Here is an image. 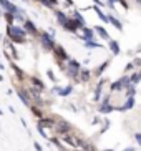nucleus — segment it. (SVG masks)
Listing matches in <instances>:
<instances>
[{
    "label": "nucleus",
    "mask_w": 141,
    "mask_h": 151,
    "mask_svg": "<svg viewBox=\"0 0 141 151\" xmlns=\"http://www.w3.org/2000/svg\"><path fill=\"white\" fill-rule=\"evenodd\" d=\"M136 95V85H129L126 90V96H135Z\"/></svg>",
    "instance_id": "obj_30"
},
{
    "label": "nucleus",
    "mask_w": 141,
    "mask_h": 151,
    "mask_svg": "<svg viewBox=\"0 0 141 151\" xmlns=\"http://www.w3.org/2000/svg\"><path fill=\"white\" fill-rule=\"evenodd\" d=\"M140 5H141V0H140Z\"/></svg>",
    "instance_id": "obj_49"
},
{
    "label": "nucleus",
    "mask_w": 141,
    "mask_h": 151,
    "mask_svg": "<svg viewBox=\"0 0 141 151\" xmlns=\"http://www.w3.org/2000/svg\"><path fill=\"white\" fill-rule=\"evenodd\" d=\"M138 73H140V76H141V70H140V71H138Z\"/></svg>",
    "instance_id": "obj_47"
},
{
    "label": "nucleus",
    "mask_w": 141,
    "mask_h": 151,
    "mask_svg": "<svg viewBox=\"0 0 141 151\" xmlns=\"http://www.w3.org/2000/svg\"><path fill=\"white\" fill-rule=\"evenodd\" d=\"M135 65H138V67H141V58H136V60H135Z\"/></svg>",
    "instance_id": "obj_41"
},
{
    "label": "nucleus",
    "mask_w": 141,
    "mask_h": 151,
    "mask_svg": "<svg viewBox=\"0 0 141 151\" xmlns=\"http://www.w3.org/2000/svg\"><path fill=\"white\" fill-rule=\"evenodd\" d=\"M0 131H2V129H0Z\"/></svg>",
    "instance_id": "obj_52"
},
{
    "label": "nucleus",
    "mask_w": 141,
    "mask_h": 151,
    "mask_svg": "<svg viewBox=\"0 0 141 151\" xmlns=\"http://www.w3.org/2000/svg\"><path fill=\"white\" fill-rule=\"evenodd\" d=\"M40 40H42V45H43L45 50H53L55 48V42H53V37L48 35L47 32H42V35H40Z\"/></svg>",
    "instance_id": "obj_7"
},
{
    "label": "nucleus",
    "mask_w": 141,
    "mask_h": 151,
    "mask_svg": "<svg viewBox=\"0 0 141 151\" xmlns=\"http://www.w3.org/2000/svg\"><path fill=\"white\" fill-rule=\"evenodd\" d=\"M25 30L28 32V33H32V35H35V33H37V27H35V23L30 22V20H25Z\"/></svg>",
    "instance_id": "obj_23"
},
{
    "label": "nucleus",
    "mask_w": 141,
    "mask_h": 151,
    "mask_svg": "<svg viewBox=\"0 0 141 151\" xmlns=\"http://www.w3.org/2000/svg\"><path fill=\"white\" fill-rule=\"evenodd\" d=\"M73 18H75V20L80 23V25H81V27H85V18L81 17V14H80V12H76V10H75V12H73Z\"/></svg>",
    "instance_id": "obj_27"
},
{
    "label": "nucleus",
    "mask_w": 141,
    "mask_h": 151,
    "mask_svg": "<svg viewBox=\"0 0 141 151\" xmlns=\"http://www.w3.org/2000/svg\"><path fill=\"white\" fill-rule=\"evenodd\" d=\"M81 33H83V38L85 42L86 40H93V37H95V30H91V28H86V27H81Z\"/></svg>",
    "instance_id": "obj_16"
},
{
    "label": "nucleus",
    "mask_w": 141,
    "mask_h": 151,
    "mask_svg": "<svg viewBox=\"0 0 141 151\" xmlns=\"http://www.w3.org/2000/svg\"><path fill=\"white\" fill-rule=\"evenodd\" d=\"M0 81H2V75H0Z\"/></svg>",
    "instance_id": "obj_48"
},
{
    "label": "nucleus",
    "mask_w": 141,
    "mask_h": 151,
    "mask_svg": "<svg viewBox=\"0 0 141 151\" xmlns=\"http://www.w3.org/2000/svg\"><path fill=\"white\" fill-rule=\"evenodd\" d=\"M105 151H115V150H113V148H110V150H105Z\"/></svg>",
    "instance_id": "obj_46"
},
{
    "label": "nucleus",
    "mask_w": 141,
    "mask_h": 151,
    "mask_svg": "<svg viewBox=\"0 0 141 151\" xmlns=\"http://www.w3.org/2000/svg\"><path fill=\"white\" fill-rule=\"evenodd\" d=\"M71 86L70 85H68V86H65V88H60V91H58V95H60V96H68V95L71 93Z\"/></svg>",
    "instance_id": "obj_28"
},
{
    "label": "nucleus",
    "mask_w": 141,
    "mask_h": 151,
    "mask_svg": "<svg viewBox=\"0 0 141 151\" xmlns=\"http://www.w3.org/2000/svg\"><path fill=\"white\" fill-rule=\"evenodd\" d=\"M80 70H81V65H80L76 60H68V68H66V75L70 76L71 80H78L80 76Z\"/></svg>",
    "instance_id": "obj_2"
},
{
    "label": "nucleus",
    "mask_w": 141,
    "mask_h": 151,
    "mask_svg": "<svg viewBox=\"0 0 141 151\" xmlns=\"http://www.w3.org/2000/svg\"><path fill=\"white\" fill-rule=\"evenodd\" d=\"M85 47H86V48H100L101 45H100V43H95L93 40H86V42H85Z\"/></svg>",
    "instance_id": "obj_31"
},
{
    "label": "nucleus",
    "mask_w": 141,
    "mask_h": 151,
    "mask_svg": "<svg viewBox=\"0 0 141 151\" xmlns=\"http://www.w3.org/2000/svg\"><path fill=\"white\" fill-rule=\"evenodd\" d=\"M106 81H108V80H105V78H101V80L98 81L96 88H95V101H100V96H101V88H103V85H105Z\"/></svg>",
    "instance_id": "obj_15"
},
{
    "label": "nucleus",
    "mask_w": 141,
    "mask_h": 151,
    "mask_svg": "<svg viewBox=\"0 0 141 151\" xmlns=\"http://www.w3.org/2000/svg\"><path fill=\"white\" fill-rule=\"evenodd\" d=\"M93 2H95V5H98V7H100V5H103L101 0H93Z\"/></svg>",
    "instance_id": "obj_42"
},
{
    "label": "nucleus",
    "mask_w": 141,
    "mask_h": 151,
    "mask_svg": "<svg viewBox=\"0 0 141 151\" xmlns=\"http://www.w3.org/2000/svg\"><path fill=\"white\" fill-rule=\"evenodd\" d=\"M35 150H37V151H42V146H40V143H37V141H35Z\"/></svg>",
    "instance_id": "obj_40"
},
{
    "label": "nucleus",
    "mask_w": 141,
    "mask_h": 151,
    "mask_svg": "<svg viewBox=\"0 0 141 151\" xmlns=\"http://www.w3.org/2000/svg\"><path fill=\"white\" fill-rule=\"evenodd\" d=\"M133 106H135V96H128V100H126L123 106H116V111H128Z\"/></svg>",
    "instance_id": "obj_11"
},
{
    "label": "nucleus",
    "mask_w": 141,
    "mask_h": 151,
    "mask_svg": "<svg viewBox=\"0 0 141 151\" xmlns=\"http://www.w3.org/2000/svg\"><path fill=\"white\" fill-rule=\"evenodd\" d=\"M108 17H110V23H111V25H113V27L116 28V30H119V32L123 30V23L119 22L118 18H116V17H113V15H108Z\"/></svg>",
    "instance_id": "obj_20"
},
{
    "label": "nucleus",
    "mask_w": 141,
    "mask_h": 151,
    "mask_svg": "<svg viewBox=\"0 0 141 151\" xmlns=\"http://www.w3.org/2000/svg\"><path fill=\"white\" fill-rule=\"evenodd\" d=\"M113 110H116V106H113V105H110V103H105V105H101V106L98 108L100 113H111Z\"/></svg>",
    "instance_id": "obj_24"
},
{
    "label": "nucleus",
    "mask_w": 141,
    "mask_h": 151,
    "mask_svg": "<svg viewBox=\"0 0 141 151\" xmlns=\"http://www.w3.org/2000/svg\"><path fill=\"white\" fill-rule=\"evenodd\" d=\"M7 35H9V38L13 43H25L27 42V33H25L23 28L9 25V27H7Z\"/></svg>",
    "instance_id": "obj_1"
},
{
    "label": "nucleus",
    "mask_w": 141,
    "mask_h": 151,
    "mask_svg": "<svg viewBox=\"0 0 141 151\" xmlns=\"http://www.w3.org/2000/svg\"><path fill=\"white\" fill-rule=\"evenodd\" d=\"M53 53H55V57H57L58 60H62V62H68V60H70V57H68V53H66V50L63 48L62 45H55Z\"/></svg>",
    "instance_id": "obj_9"
},
{
    "label": "nucleus",
    "mask_w": 141,
    "mask_h": 151,
    "mask_svg": "<svg viewBox=\"0 0 141 151\" xmlns=\"http://www.w3.org/2000/svg\"><path fill=\"white\" fill-rule=\"evenodd\" d=\"M37 126H42V128H55V121L52 118H40Z\"/></svg>",
    "instance_id": "obj_10"
},
{
    "label": "nucleus",
    "mask_w": 141,
    "mask_h": 151,
    "mask_svg": "<svg viewBox=\"0 0 141 151\" xmlns=\"http://www.w3.org/2000/svg\"><path fill=\"white\" fill-rule=\"evenodd\" d=\"M118 2H119L121 5H123V9H124V10H128V9H129V5L126 4V0H118Z\"/></svg>",
    "instance_id": "obj_36"
},
{
    "label": "nucleus",
    "mask_w": 141,
    "mask_h": 151,
    "mask_svg": "<svg viewBox=\"0 0 141 151\" xmlns=\"http://www.w3.org/2000/svg\"><path fill=\"white\" fill-rule=\"evenodd\" d=\"M108 48L111 50V53H113V55H119V53H121L119 43L116 40H108Z\"/></svg>",
    "instance_id": "obj_13"
},
{
    "label": "nucleus",
    "mask_w": 141,
    "mask_h": 151,
    "mask_svg": "<svg viewBox=\"0 0 141 151\" xmlns=\"http://www.w3.org/2000/svg\"><path fill=\"white\" fill-rule=\"evenodd\" d=\"M129 78H131V83H133V85H136V83H140V81H141L140 73H133V75L129 76Z\"/></svg>",
    "instance_id": "obj_32"
},
{
    "label": "nucleus",
    "mask_w": 141,
    "mask_h": 151,
    "mask_svg": "<svg viewBox=\"0 0 141 151\" xmlns=\"http://www.w3.org/2000/svg\"><path fill=\"white\" fill-rule=\"evenodd\" d=\"M131 83V78L129 76H121L119 80H116L115 83H111V90L113 91H118V90H128V86Z\"/></svg>",
    "instance_id": "obj_6"
},
{
    "label": "nucleus",
    "mask_w": 141,
    "mask_h": 151,
    "mask_svg": "<svg viewBox=\"0 0 141 151\" xmlns=\"http://www.w3.org/2000/svg\"><path fill=\"white\" fill-rule=\"evenodd\" d=\"M63 28H65L66 32H71V33H76V32H78L80 28H81V25H80V23L76 22L75 18L71 17V18H68V20H66V23L63 25Z\"/></svg>",
    "instance_id": "obj_8"
},
{
    "label": "nucleus",
    "mask_w": 141,
    "mask_h": 151,
    "mask_svg": "<svg viewBox=\"0 0 141 151\" xmlns=\"http://www.w3.org/2000/svg\"><path fill=\"white\" fill-rule=\"evenodd\" d=\"M75 151H80V150H75Z\"/></svg>",
    "instance_id": "obj_50"
},
{
    "label": "nucleus",
    "mask_w": 141,
    "mask_h": 151,
    "mask_svg": "<svg viewBox=\"0 0 141 151\" xmlns=\"http://www.w3.org/2000/svg\"><path fill=\"white\" fill-rule=\"evenodd\" d=\"M0 7H2V9H5L7 12L15 14V17H17V18H20V17L23 18V10H20L18 7H15L10 0H0Z\"/></svg>",
    "instance_id": "obj_5"
},
{
    "label": "nucleus",
    "mask_w": 141,
    "mask_h": 151,
    "mask_svg": "<svg viewBox=\"0 0 141 151\" xmlns=\"http://www.w3.org/2000/svg\"><path fill=\"white\" fill-rule=\"evenodd\" d=\"M90 78H91V71L86 70V68H81V70H80L78 81H81V83H86V81H90Z\"/></svg>",
    "instance_id": "obj_12"
},
{
    "label": "nucleus",
    "mask_w": 141,
    "mask_h": 151,
    "mask_svg": "<svg viewBox=\"0 0 141 151\" xmlns=\"http://www.w3.org/2000/svg\"><path fill=\"white\" fill-rule=\"evenodd\" d=\"M30 110H32V113H33L35 116L42 118V111H40V108H38V106H35V105H33V106H30Z\"/></svg>",
    "instance_id": "obj_33"
},
{
    "label": "nucleus",
    "mask_w": 141,
    "mask_h": 151,
    "mask_svg": "<svg viewBox=\"0 0 141 151\" xmlns=\"http://www.w3.org/2000/svg\"><path fill=\"white\" fill-rule=\"evenodd\" d=\"M55 15H57V20H58V23H60V25H65L66 23V20H68V17H66V14H63V12H60V10H57V12H55Z\"/></svg>",
    "instance_id": "obj_22"
},
{
    "label": "nucleus",
    "mask_w": 141,
    "mask_h": 151,
    "mask_svg": "<svg viewBox=\"0 0 141 151\" xmlns=\"http://www.w3.org/2000/svg\"><path fill=\"white\" fill-rule=\"evenodd\" d=\"M123 151H135V148H126V150H123Z\"/></svg>",
    "instance_id": "obj_44"
},
{
    "label": "nucleus",
    "mask_w": 141,
    "mask_h": 151,
    "mask_svg": "<svg viewBox=\"0 0 141 151\" xmlns=\"http://www.w3.org/2000/svg\"><path fill=\"white\" fill-rule=\"evenodd\" d=\"M135 139H136V143L141 146V133H135Z\"/></svg>",
    "instance_id": "obj_35"
},
{
    "label": "nucleus",
    "mask_w": 141,
    "mask_h": 151,
    "mask_svg": "<svg viewBox=\"0 0 141 151\" xmlns=\"http://www.w3.org/2000/svg\"><path fill=\"white\" fill-rule=\"evenodd\" d=\"M42 4H43L45 7H48V9H53V7L58 5V2L57 0H42Z\"/></svg>",
    "instance_id": "obj_29"
},
{
    "label": "nucleus",
    "mask_w": 141,
    "mask_h": 151,
    "mask_svg": "<svg viewBox=\"0 0 141 151\" xmlns=\"http://www.w3.org/2000/svg\"><path fill=\"white\" fill-rule=\"evenodd\" d=\"M115 2H118V0H108V5H110L111 9H113V5H115Z\"/></svg>",
    "instance_id": "obj_39"
},
{
    "label": "nucleus",
    "mask_w": 141,
    "mask_h": 151,
    "mask_svg": "<svg viewBox=\"0 0 141 151\" xmlns=\"http://www.w3.org/2000/svg\"><path fill=\"white\" fill-rule=\"evenodd\" d=\"M93 9H95V12H96L98 18H100L101 22H105V23H110V17H108V15H105V14H103V12H101V9H100L98 5H95Z\"/></svg>",
    "instance_id": "obj_18"
},
{
    "label": "nucleus",
    "mask_w": 141,
    "mask_h": 151,
    "mask_svg": "<svg viewBox=\"0 0 141 151\" xmlns=\"http://www.w3.org/2000/svg\"><path fill=\"white\" fill-rule=\"evenodd\" d=\"M60 138H62L65 143H68L71 148H83V145H85V141L80 136H76V134L66 133V134H63V136H60Z\"/></svg>",
    "instance_id": "obj_3"
},
{
    "label": "nucleus",
    "mask_w": 141,
    "mask_h": 151,
    "mask_svg": "<svg viewBox=\"0 0 141 151\" xmlns=\"http://www.w3.org/2000/svg\"><path fill=\"white\" fill-rule=\"evenodd\" d=\"M133 68H135V63H128V65H126V68H124V70H126V71H131Z\"/></svg>",
    "instance_id": "obj_37"
},
{
    "label": "nucleus",
    "mask_w": 141,
    "mask_h": 151,
    "mask_svg": "<svg viewBox=\"0 0 141 151\" xmlns=\"http://www.w3.org/2000/svg\"><path fill=\"white\" fill-rule=\"evenodd\" d=\"M55 131H57L58 136H63V134H66V133L71 131V124L66 120H62V118H60V120L55 121Z\"/></svg>",
    "instance_id": "obj_4"
},
{
    "label": "nucleus",
    "mask_w": 141,
    "mask_h": 151,
    "mask_svg": "<svg viewBox=\"0 0 141 151\" xmlns=\"http://www.w3.org/2000/svg\"><path fill=\"white\" fill-rule=\"evenodd\" d=\"M12 68H13V71H15V75H17V78H18L20 81H22L23 78H25V73H23V71L20 70V68H18L17 65H15V63H12Z\"/></svg>",
    "instance_id": "obj_25"
},
{
    "label": "nucleus",
    "mask_w": 141,
    "mask_h": 151,
    "mask_svg": "<svg viewBox=\"0 0 141 151\" xmlns=\"http://www.w3.org/2000/svg\"><path fill=\"white\" fill-rule=\"evenodd\" d=\"M106 67H110V60H106V62H103L101 65H100V67L96 68V70L93 71V75H95V76H100V75L103 73V71L106 70Z\"/></svg>",
    "instance_id": "obj_19"
},
{
    "label": "nucleus",
    "mask_w": 141,
    "mask_h": 151,
    "mask_svg": "<svg viewBox=\"0 0 141 151\" xmlns=\"http://www.w3.org/2000/svg\"><path fill=\"white\" fill-rule=\"evenodd\" d=\"M0 70H4V65H2V63H0Z\"/></svg>",
    "instance_id": "obj_45"
},
{
    "label": "nucleus",
    "mask_w": 141,
    "mask_h": 151,
    "mask_svg": "<svg viewBox=\"0 0 141 151\" xmlns=\"http://www.w3.org/2000/svg\"><path fill=\"white\" fill-rule=\"evenodd\" d=\"M32 85H33V88H37L38 91H43V90H45V85L42 83V80H40V78L32 76Z\"/></svg>",
    "instance_id": "obj_21"
},
{
    "label": "nucleus",
    "mask_w": 141,
    "mask_h": 151,
    "mask_svg": "<svg viewBox=\"0 0 141 151\" xmlns=\"http://www.w3.org/2000/svg\"><path fill=\"white\" fill-rule=\"evenodd\" d=\"M4 18H5V22L9 23V25H12L13 20H15V14H12V12H5V14H4Z\"/></svg>",
    "instance_id": "obj_26"
},
{
    "label": "nucleus",
    "mask_w": 141,
    "mask_h": 151,
    "mask_svg": "<svg viewBox=\"0 0 141 151\" xmlns=\"http://www.w3.org/2000/svg\"><path fill=\"white\" fill-rule=\"evenodd\" d=\"M48 76H50V80H52V81H57V78H55V75H53V71L48 70Z\"/></svg>",
    "instance_id": "obj_38"
},
{
    "label": "nucleus",
    "mask_w": 141,
    "mask_h": 151,
    "mask_svg": "<svg viewBox=\"0 0 141 151\" xmlns=\"http://www.w3.org/2000/svg\"><path fill=\"white\" fill-rule=\"evenodd\" d=\"M9 50L12 52V57H13V60H18V53H17V50L13 48V45H12V43H9Z\"/></svg>",
    "instance_id": "obj_34"
},
{
    "label": "nucleus",
    "mask_w": 141,
    "mask_h": 151,
    "mask_svg": "<svg viewBox=\"0 0 141 151\" xmlns=\"http://www.w3.org/2000/svg\"><path fill=\"white\" fill-rule=\"evenodd\" d=\"M18 98L22 100V103H25V105H30V93L27 91V90H23V88H20L18 90Z\"/></svg>",
    "instance_id": "obj_14"
},
{
    "label": "nucleus",
    "mask_w": 141,
    "mask_h": 151,
    "mask_svg": "<svg viewBox=\"0 0 141 151\" xmlns=\"http://www.w3.org/2000/svg\"><path fill=\"white\" fill-rule=\"evenodd\" d=\"M95 32H96L98 35L101 37L103 40H110V33L105 30V27H101V25H96V27H95Z\"/></svg>",
    "instance_id": "obj_17"
},
{
    "label": "nucleus",
    "mask_w": 141,
    "mask_h": 151,
    "mask_svg": "<svg viewBox=\"0 0 141 151\" xmlns=\"http://www.w3.org/2000/svg\"><path fill=\"white\" fill-rule=\"evenodd\" d=\"M66 2V5H73V2H71V0H65Z\"/></svg>",
    "instance_id": "obj_43"
},
{
    "label": "nucleus",
    "mask_w": 141,
    "mask_h": 151,
    "mask_svg": "<svg viewBox=\"0 0 141 151\" xmlns=\"http://www.w3.org/2000/svg\"><path fill=\"white\" fill-rule=\"evenodd\" d=\"M38 2H42V0H38Z\"/></svg>",
    "instance_id": "obj_51"
}]
</instances>
